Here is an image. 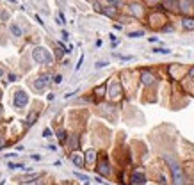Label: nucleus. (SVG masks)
I'll return each instance as SVG.
<instances>
[{"mask_svg": "<svg viewBox=\"0 0 194 185\" xmlns=\"http://www.w3.org/2000/svg\"><path fill=\"white\" fill-rule=\"evenodd\" d=\"M103 91H105V87H103V86L98 87V89H96V96H98V98H100V96H103Z\"/></svg>", "mask_w": 194, "mask_h": 185, "instance_id": "nucleus-21", "label": "nucleus"}, {"mask_svg": "<svg viewBox=\"0 0 194 185\" xmlns=\"http://www.w3.org/2000/svg\"><path fill=\"white\" fill-rule=\"evenodd\" d=\"M48 84H50V77H48V75H41V77H38V78L32 82V86H34L36 91H43Z\"/></svg>", "mask_w": 194, "mask_h": 185, "instance_id": "nucleus-3", "label": "nucleus"}, {"mask_svg": "<svg viewBox=\"0 0 194 185\" xmlns=\"http://www.w3.org/2000/svg\"><path fill=\"white\" fill-rule=\"evenodd\" d=\"M132 183H146V176L143 171H137L132 174Z\"/></svg>", "mask_w": 194, "mask_h": 185, "instance_id": "nucleus-8", "label": "nucleus"}, {"mask_svg": "<svg viewBox=\"0 0 194 185\" xmlns=\"http://www.w3.org/2000/svg\"><path fill=\"white\" fill-rule=\"evenodd\" d=\"M141 78H143V84H146V86H151V84H155V77L151 75V73H148V71H143V75H141Z\"/></svg>", "mask_w": 194, "mask_h": 185, "instance_id": "nucleus-7", "label": "nucleus"}, {"mask_svg": "<svg viewBox=\"0 0 194 185\" xmlns=\"http://www.w3.org/2000/svg\"><path fill=\"white\" fill-rule=\"evenodd\" d=\"M32 59L36 61L38 64H52V62H54L52 54L46 48H43V46H36V48L32 50Z\"/></svg>", "mask_w": 194, "mask_h": 185, "instance_id": "nucleus-1", "label": "nucleus"}, {"mask_svg": "<svg viewBox=\"0 0 194 185\" xmlns=\"http://www.w3.org/2000/svg\"><path fill=\"white\" fill-rule=\"evenodd\" d=\"M109 96H111L112 100H116V98H119V96H121V84H119V82H112V84H111Z\"/></svg>", "mask_w": 194, "mask_h": 185, "instance_id": "nucleus-5", "label": "nucleus"}, {"mask_svg": "<svg viewBox=\"0 0 194 185\" xmlns=\"http://www.w3.org/2000/svg\"><path fill=\"white\" fill-rule=\"evenodd\" d=\"M128 36H130V38H141V36H144V32L143 30H135V32H130Z\"/></svg>", "mask_w": 194, "mask_h": 185, "instance_id": "nucleus-17", "label": "nucleus"}, {"mask_svg": "<svg viewBox=\"0 0 194 185\" xmlns=\"http://www.w3.org/2000/svg\"><path fill=\"white\" fill-rule=\"evenodd\" d=\"M130 11H132L134 14H137V16L141 14V9H139V6H130Z\"/></svg>", "mask_w": 194, "mask_h": 185, "instance_id": "nucleus-19", "label": "nucleus"}, {"mask_svg": "<svg viewBox=\"0 0 194 185\" xmlns=\"http://www.w3.org/2000/svg\"><path fill=\"white\" fill-rule=\"evenodd\" d=\"M36 119H38V110H34L32 114H29V118H27V126L34 125V123H36Z\"/></svg>", "mask_w": 194, "mask_h": 185, "instance_id": "nucleus-13", "label": "nucleus"}, {"mask_svg": "<svg viewBox=\"0 0 194 185\" xmlns=\"http://www.w3.org/2000/svg\"><path fill=\"white\" fill-rule=\"evenodd\" d=\"M70 146H71V150H78V137L77 135H71V139H70Z\"/></svg>", "mask_w": 194, "mask_h": 185, "instance_id": "nucleus-14", "label": "nucleus"}, {"mask_svg": "<svg viewBox=\"0 0 194 185\" xmlns=\"http://www.w3.org/2000/svg\"><path fill=\"white\" fill-rule=\"evenodd\" d=\"M98 173H100L102 176H107V174L111 173V166H109L107 160H102V162L98 164Z\"/></svg>", "mask_w": 194, "mask_h": 185, "instance_id": "nucleus-6", "label": "nucleus"}, {"mask_svg": "<svg viewBox=\"0 0 194 185\" xmlns=\"http://www.w3.org/2000/svg\"><path fill=\"white\" fill-rule=\"evenodd\" d=\"M94 160H96V153H94V150H87L86 151V166H93Z\"/></svg>", "mask_w": 194, "mask_h": 185, "instance_id": "nucleus-9", "label": "nucleus"}, {"mask_svg": "<svg viewBox=\"0 0 194 185\" xmlns=\"http://www.w3.org/2000/svg\"><path fill=\"white\" fill-rule=\"evenodd\" d=\"M182 11H183V13H189V11H191V6H189V2H185V0L182 2Z\"/></svg>", "mask_w": 194, "mask_h": 185, "instance_id": "nucleus-18", "label": "nucleus"}, {"mask_svg": "<svg viewBox=\"0 0 194 185\" xmlns=\"http://www.w3.org/2000/svg\"><path fill=\"white\" fill-rule=\"evenodd\" d=\"M105 2H107V6H114V7L119 6V0H105Z\"/></svg>", "mask_w": 194, "mask_h": 185, "instance_id": "nucleus-20", "label": "nucleus"}, {"mask_svg": "<svg viewBox=\"0 0 194 185\" xmlns=\"http://www.w3.org/2000/svg\"><path fill=\"white\" fill-rule=\"evenodd\" d=\"M153 52L155 54H169V50H166V48H155Z\"/></svg>", "mask_w": 194, "mask_h": 185, "instance_id": "nucleus-22", "label": "nucleus"}, {"mask_svg": "<svg viewBox=\"0 0 194 185\" xmlns=\"http://www.w3.org/2000/svg\"><path fill=\"white\" fill-rule=\"evenodd\" d=\"M2 146H4V137L0 135V150H2Z\"/></svg>", "mask_w": 194, "mask_h": 185, "instance_id": "nucleus-30", "label": "nucleus"}, {"mask_svg": "<svg viewBox=\"0 0 194 185\" xmlns=\"http://www.w3.org/2000/svg\"><path fill=\"white\" fill-rule=\"evenodd\" d=\"M192 2H194V0H192Z\"/></svg>", "mask_w": 194, "mask_h": 185, "instance_id": "nucleus-36", "label": "nucleus"}, {"mask_svg": "<svg viewBox=\"0 0 194 185\" xmlns=\"http://www.w3.org/2000/svg\"><path fill=\"white\" fill-rule=\"evenodd\" d=\"M82 62H84V57H80V61H78V64H77V68H75V70H80V66H82Z\"/></svg>", "mask_w": 194, "mask_h": 185, "instance_id": "nucleus-29", "label": "nucleus"}, {"mask_svg": "<svg viewBox=\"0 0 194 185\" xmlns=\"http://www.w3.org/2000/svg\"><path fill=\"white\" fill-rule=\"evenodd\" d=\"M77 178H78V180H82V182H89L87 176H86V174H80V173H77Z\"/></svg>", "mask_w": 194, "mask_h": 185, "instance_id": "nucleus-23", "label": "nucleus"}, {"mask_svg": "<svg viewBox=\"0 0 194 185\" xmlns=\"http://www.w3.org/2000/svg\"><path fill=\"white\" fill-rule=\"evenodd\" d=\"M159 0H148V4H157Z\"/></svg>", "mask_w": 194, "mask_h": 185, "instance_id": "nucleus-31", "label": "nucleus"}, {"mask_svg": "<svg viewBox=\"0 0 194 185\" xmlns=\"http://www.w3.org/2000/svg\"><path fill=\"white\" fill-rule=\"evenodd\" d=\"M71 162L77 166V167H84L86 164H84V158H82V155H78V153H73L71 155Z\"/></svg>", "mask_w": 194, "mask_h": 185, "instance_id": "nucleus-10", "label": "nucleus"}, {"mask_svg": "<svg viewBox=\"0 0 194 185\" xmlns=\"http://www.w3.org/2000/svg\"><path fill=\"white\" fill-rule=\"evenodd\" d=\"M164 4H166V7H169V9H176L178 7V2H175V0H164Z\"/></svg>", "mask_w": 194, "mask_h": 185, "instance_id": "nucleus-15", "label": "nucleus"}, {"mask_svg": "<svg viewBox=\"0 0 194 185\" xmlns=\"http://www.w3.org/2000/svg\"><path fill=\"white\" fill-rule=\"evenodd\" d=\"M0 112H2V107H0Z\"/></svg>", "mask_w": 194, "mask_h": 185, "instance_id": "nucleus-34", "label": "nucleus"}, {"mask_svg": "<svg viewBox=\"0 0 194 185\" xmlns=\"http://www.w3.org/2000/svg\"><path fill=\"white\" fill-rule=\"evenodd\" d=\"M182 25L185 30H194V18H185L182 22Z\"/></svg>", "mask_w": 194, "mask_h": 185, "instance_id": "nucleus-11", "label": "nucleus"}, {"mask_svg": "<svg viewBox=\"0 0 194 185\" xmlns=\"http://www.w3.org/2000/svg\"><path fill=\"white\" fill-rule=\"evenodd\" d=\"M191 77H194V68H192V70H191Z\"/></svg>", "mask_w": 194, "mask_h": 185, "instance_id": "nucleus-33", "label": "nucleus"}, {"mask_svg": "<svg viewBox=\"0 0 194 185\" xmlns=\"http://www.w3.org/2000/svg\"><path fill=\"white\" fill-rule=\"evenodd\" d=\"M169 167H171V171H173L175 182H176V183H182V182H183V173H182V169H180V166H178L176 162L169 160Z\"/></svg>", "mask_w": 194, "mask_h": 185, "instance_id": "nucleus-4", "label": "nucleus"}, {"mask_svg": "<svg viewBox=\"0 0 194 185\" xmlns=\"http://www.w3.org/2000/svg\"><path fill=\"white\" fill-rule=\"evenodd\" d=\"M13 102H14V107H16V109H25L29 103V94L23 91V89H18V91L14 92Z\"/></svg>", "mask_w": 194, "mask_h": 185, "instance_id": "nucleus-2", "label": "nucleus"}, {"mask_svg": "<svg viewBox=\"0 0 194 185\" xmlns=\"http://www.w3.org/2000/svg\"><path fill=\"white\" fill-rule=\"evenodd\" d=\"M43 137H52V130H50V128H45V130H43Z\"/></svg>", "mask_w": 194, "mask_h": 185, "instance_id": "nucleus-24", "label": "nucleus"}, {"mask_svg": "<svg viewBox=\"0 0 194 185\" xmlns=\"http://www.w3.org/2000/svg\"><path fill=\"white\" fill-rule=\"evenodd\" d=\"M54 82H55V84H61V82H62V77H61V75H55V78H54Z\"/></svg>", "mask_w": 194, "mask_h": 185, "instance_id": "nucleus-26", "label": "nucleus"}, {"mask_svg": "<svg viewBox=\"0 0 194 185\" xmlns=\"http://www.w3.org/2000/svg\"><path fill=\"white\" fill-rule=\"evenodd\" d=\"M107 62H103V61H100V62H96V70H100V68H105Z\"/></svg>", "mask_w": 194, "mask_h": 185, "instance_id": "nucleus-25", "label": "nucleus"}, {"mask_svg": "<svg viewBox=\"0 0 194 185\" xmlns=\"http://www.w3.org/2000/svg\"><path fill=\"white\" fill-rule=\"evenodd\" d=\"M16 80H18V77L11 73V75H9V82H16Z\"/></svg>", "mask_w": 194, "mask_h": 185, "instance_id": "nucleus-27", "label": "nucleus"}, {"mask_svg": "<svg viewBox=\"0 0 194 185\" xmlns=\"http://www.w3.org/2000/svg\"><path fill=\"white\" fill-rule=\"evenodd\" d=\"M57 137H59V141H61V142H64V141H66V132L59 130V132H57Z\"/></svg>", "mask_w": 194, "mask_h": 185, "instance_id": "nucleus-16", "label": "nucleus"}, {"mask_svg": "<svg viewBox=\"0 0 194 185\" xmlns=\"http://www.w3.org/2000/svg\"><path fill=\"white\" fill-rule=\"evenodd\" d=\"M2 77H4V70H2V68H0V78H2Z\"/></svg>", "mask_w": 194, "mask_h": 185, "instance_id": "nucleus-32", "label": "nucleus"}, {"mask_svg": "<svg viewBox=\"0 0 194 185\" xmlns=\"http://www.w3.org/2000/svg\"><path fill=\"white\" fill-rule=\"evenodd\" d=\"M9 30H11V34H13V36H16V38L22 36V29L18 27L16 23H11V25H9Z\"/></svg>", "mask_w": 194, "mask_h": 185, "instance_id": "nucleus-12", "label": "nucleus"}, {"mask_svg": "<svg viewBox=\"0 0 194 185\" xmlns=\"http://www.w3.org/2000/svg\"><path fill=\"white\" fill-rule=\"evenodd\" d=\"M11 2H14V0H11Z\"/></svg>", "mask_w": 194, "mask_h": 185, "instance_id": "nucleus-35", "label": "nucleus"}, {"mask_svg": "<svg viewBox=\"0 0 194 185\" xmlns=\"http://www.w3.org/2000/svg\"><path fill=\"white\" fill-rule=\"evenodd\" d=\"M0 18H2V20H7V18H9V14L4 11V13H0Z\"/></svg>", "mask_w": 194, "mask_h": 185, "instance_id": "nucleus-28", "label": "nucleus"}]
</instances>
